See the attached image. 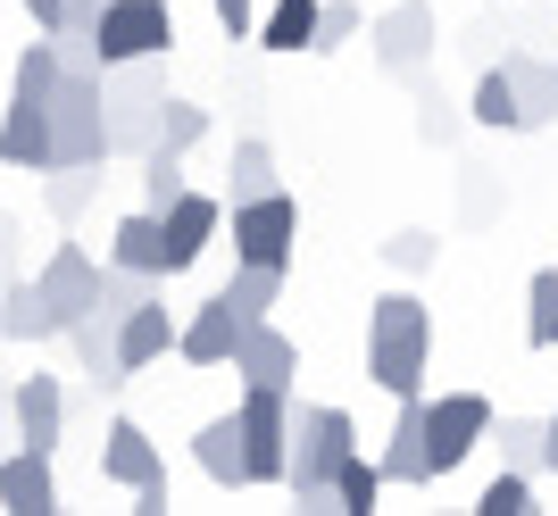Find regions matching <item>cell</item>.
I'll return each instance as SVG.
<instances>
[{
    "mask_svg": "<svg viewBox=\"0 0 558 516\" xmlns=\"http://www.w3.org/2000/svg\"><path fill=\"white\" fill-rule=\"evenodd\" d=\"M292 242H301V209L283 184L258 200H233V258L242 267H292Z\"/></svg>",
    "mask_w": 558,
    "mask_h": 516,
    "instance_id": "8",
    "label": "cell"
},
{
    "mask_svg": "<svg viewBox=\"0 0 558 516\" xmlns=\"http://www.w3.org/2000/svg\"><path fill=\"white\" fill-rule=\"evenodd\" d=\"M9 275H17V217L0 209V283H9Z\"/></svg>",
    "mask_w": 558,
    "mask_h": 516,
    "instance_id": "43",
    "label": "cell"
},
{
    "mask_svg": "<svg viewBox=\"0 0 558 516\" xmlns=\"http://www.w3.org/2000/svg\"><path fill=\"white\" fill-rule=\"evenodd\" d=\"M17 9H25L34 25H43V34H59V0H17Z\"/></svg>",
    "mask_w": 558,
    "mask_h": 516,
    "instance_id": "46",
    "label": "cell"
},
{
    "mask_svg": "<svg viewBox=\"0 0 558 516\" xmlns=\"http://www.w3.org/2000/svg\"><path fill=\"white\" fill-rule=\"evenodd\" d=\"M276 184H283L276 150H267L258 134H242V142H233V159H226V209H233V200H258V192H276Z\"/></svg>",
    "mask_w": 558,
    "mask_h": 516,
    "instance_id": "27",
    "label": "cell"
},
{
    "mask_svg": "<svg viewBox=\"0 0 558 516\" xmlns=\"http://www.w3.org/2000/svg\"><path fill=\"white\" fill-rule=\"evenodd\" d=\"M167 275H142V267H117V258H100V317H125V308L159 300Z\"/></svg>",
    "mask_w": 558,
    "mask_h": 516,
    "instance_id": "30",
    "label": "cell"
},
{
    "mask_svg": "<svg viewBox=\"0 0 558 516\" xmlns=\"http://www.w3.org/2000/svg\"><path fill=\"white\" fill-rule=\"evenodd\" d=\"M184 192V159L175 150H142V209H167Z\"/></svg>",
    "mask_w": 558,
    "mask_h": 516,
    "instance_id": "39",
    "label": "cell"
},
{
    "mask_svg": "<svg viewBox=\"0 0 558 516\" xmlns=\"http://www.w3.org/2000/svg\"><path fill=\"white\" fill-rule=\"evenodd\" d=\"M375 500H384V467H375V458H359V450H342V467H333V508L367 516Z\"/></svg>",
    "mask_w": 558,
    "mask_h": 516,
    "instance_id": "31",
    "label": "cell"
},
{
    "mask_svg": "<svg viewBox=\"0 0 558 516\" xmlns=\"http://www.w3.org/2000/svg\"><path fill=\"white\" fill-rule=\"evenodd\" d=\"M50 42H59V67L68 75H100V42L93 34H50Z\"/></svg>",
    "mask_w": 558,
    "mask_h": 516,
    "instance_id": "41",
    "label": "cell"
},
{
    "mask_svg": "<svg viewBox=\"0 0 558 516\" xmlns=\"http://www.w3.org/2000/svg\"><path fill=\"white\" fill-rule=\"evenodd\" d=\"M384 483H425V400L400 392V417H392V442H384Z\"/></svg>",
    "mask_w": 558,
    "mask_h": 516,
    "instance_id": "22",
    "label": "cell"
},
{
    "mask_svg": "<svg viewBox=\"0 0 558 516\" xmlns=\"http://www.w3.org/2000/svg\"><path fill=\"white\" fill-rule=\"evenodd\" d=\"M50 84H59V42H25L17 50V67H9V93H25V100H50Z\"/></svg>",
    "mask_w": 558,
    "mask_h": 516,
    "instance_id": "35",
    "label": "cell"
},
{
    "mask_svg": "<svg viewBox=\"0 0 558 516\" xmlns=\"http://www.w3.org/2000/svg\"><path fill=\"white\" fill-rule=\"evenodd\" d=\"M283 275H292V267H242V258H233V283H226V300L242 308V317H267V308L283 300Z\"/></svg>",
    "mask_w": 558,
    "mask_h": 516,
    "instance_id": "32",
    "label": "cell"
},
{
    "mask_svg": "<svg viewBox=\"0 0 558 516\" xmlns=\"http://www.w3.org/2000/svg\"><path fill=\"white\" fill-rule=\"evenodd\" d=\"M484 442H500V467L542 475V417H500V425L484 433Z\"/></svg>",
    "mask_w": 558,
    "mask_h": 516,
    "instance_id": "34",
    "label": "cell"
},
{
    "mask_svg": "<svg viewBox=\"0 0 558 516\" xmlns=\"http://www.w3.org/2000/svg\"><path fill=\"white\" fill-rule=\"evenodd\" d=\"M359 25H367V9H359V0H317V59H326V50H342V42H359Z\"/></svg>",
    "mask_w": 558,
    "mask_h": 516,
    "instance_id": "37",
    "label": "cell"
},
{
    "mask_svg": "<svg viewBox=\"0 0 558 516\" xmlns=\"http://www.w3.org/2000/svg\"><path fill=\"white\" fill-rule=\"evenodd\" d=\"M342 450H359L350 408H333V400L292 408V458H283V483H292L301 508H333V467H342Z\"/></svg>",
    "mask_w": 558,
    "mask_h": 516,
    "instance_id": "2",
    "label": "cell"
},
{
    "mask_svg": "<svg viewBox=\"0 0 558 516\" xmlns=\"http://www.w3.org/2000/svg\"><path fill=\"white\" fill-rule=\"evenodd\" d=\"M34 283H43V300L59 325H75V317H93L100 308V258L84 250V242H59V250L34 267Z\"/></svg>",
    "mask_w": 558,
    "mask_h": 516,
    "instance_id": "10",
    "label": "cell"
},
{
    "mask_svg": "<svg viewBox=\"0 0 558 516\" xmlns=\"http://www.w3.org/2000/svg\"><path fill=\"white\" fill-rule=\"evenodd\" d=\"M258 42L267 50H308L317 42V0H276V9L258 17Z\"/></svg>",
    "mask_w": 558,
    "mask_h": 516,
    "instance_id": "29",
    "label": "cell"
},
{
    "mask_svg": "<svg viewBox=\"0 0 558 516\" xmlns=\"http://www.w3.org/2000/svg\"><path fill=\"white\" fill-rule=\"evenodd\" d=\"M167 275H184V267H201V250H209L217 242V225H226V200H209V192H175V200H167Z\"/></svg>",
    "mask_w": 558,
    "mask_h": 516,
    "instance_id": "13",
    "label": "cell"
},
{
    "mask_svg": "<svg viewBox=\"0 0 558 516\" xmlns=\"http://www.w3.org/2000/svg\"><path fill=\"white\" fill-rule=\"evenodd\" d=\"M134 508H142V516H167V508H175V492H167V475H159V483H142V492H134Z\"/></svg>",
    "mask_w": 558,
    "mask_h": 516,
    "instance_id": "44",
    "label": "cell"
},
{
    "mask_svg": "<svg viewBox=\"0 0 558 516\" xmlns=\"http://www.w3.org/2000/svg\"><path fill=\"white\" fill-rule=\"evenodd\" d=\"M550 351H558V333H550Z\"/></svg>",
    "mask_w": 558,
    "mask_h": 516,
    "instance_id": "47",
    "label": "cell"
},
{
    "mask_svg": "<svg viewBox=\"0 0 558 516\" xmlns=\"http://www.w3.org/2000/svg\"><path fill=\"white\" fill-rule=\"evenodd\" d=\"M367 42L384 75H425L434 67V0H400V9L367 17Z\"/></svg>",
    "mask_w": 558,
    "mask_h": 516,
    "instance_id": "9",
    "label": "cell"
},
{
    "mask_svg": "<svg viewBox=\"0 0 558 516\" xmlns=\"http://www.w3.org/2000/svg\"><path fill=\"white\" fill-rule=\"evenodd\" d=\"M384 258H392L400 275H434V234H425V225H400V234L384 242Z\"/></svg>",
    "mask_w": 558,
    "mask_h": 516,
    "instance_id": "40",
    "label": "cell"
},
{
    "mask_svg": "<svg viewBox=\"0 0 558 516\" xmlns=\"http://www.w3.org/2000/svg\"><path fill=\"white\" fill-rule=\"evenodd\" d=\"M550 333H558V267H534V283H525V342L550 351Z\"/></svg>",
    "mask_w": 558,
    "mask_h": 516,
    "instance_id": "36",
    "label": "cell"
},
{
    "mask_svg": "<svg viewBox=\"0 0 558 516\" xmlns=\"http://www.w3.org/2000/svg\"><path fill=\"white\" fill-rule=\"evenodd\" d=\"M550 67H558V59H550Z\"/></svg>",
    "mask_w": 558,
    "mask_h": 516,
    "instance_id": "48",
    "label": "cell"
},
{
    "mask_svg": "<svg viewBox=\"0 0 558 516\" xmlns=\"http://www.w3.org/2000/svg\"><path fill=\"white\" fill-rule=\"evenodd\" d=\"M492 433V400L484 392H442L425 400V483L434 475H459L475 458V442Z\"/></svg>",
    "mask_w": 558,
    "mask_h": 516,
    "instance_id": "6",
    "label": "cell"
},
{
    "mask_svg": "<svg viewBox=\"0 0 558 516\" xmlns=\"http://www.w3.org/2000/svg\"><path fill=\"white\" fill-rule=\"evenodd\" d=\"M192 458H201V475H209V483H226V492H242V483H251L242 425H233V417H209V425H201V433H192Z\"/></svg>",
    "mask_w": 558,
    "mask_h": 516,
    "instance_id": "24",
    "label": "cell"
},
{
    "mask_svg": "<svg viewBox=\"0 0 558 516\" xmlns=\"http://www.w3.org/2000/svg\"><path fill=\"white\" fill-rule=\"evenodd\" d=\"M0 508H17V516H50L59 508V475H50V450H9L0 458Z\"/></svg>",
    "mask_w": 558,
    "mask_h": 516,
    "instance_id": "17",
    "label": "cell"
},
{
    "mask_svg": "<svg viewBox=\"0 0 558 516\" xmlns=\"http://www.w3.org/2000/svg\"><path fill=\"white\" fill-rule=\"evenodd\" d=\"M233 342H242V308H233L226 292H217V300H201L184 325H175V358H184V367H226Z\"/></svg>",
    "mask_w": 558,
    "mask_h": 516,
    "instance_id": "15",
    "label": "cell"
},
{
    "mask_svg": "<svg viewBox=\"0 0 558 516\" xmlns=\"http://www.w3.org/2000/svg\"><path fill=\"white\" fill-rule=\"evenodd\" d=\"M500 67H509V84H517V109H525V134H542V125L558 118V67L542 59V50H500Z\"/></svg>",
    "mask_w": 558,
    "mask_h": 516,
    "instance_id": "20",
    "label": "cell"
},
{
    "mask_svg": "<svg viewBox=\"0 0 558 516\" xmlns=\"http://www.w3.org/2000/svg\"><path fill=\"white\" fill-rule=\"evenodd\" d=\"M59 342H68L75 351V367H84V376H93V392L100 400H117L125 392V358H117V317H75V325H59Z\"/></svg>",
    "mask_w": 558,
    "mask_h": 516,
    "instance_id": "16",
    "label": "cell"
},
{
    "mask_svg": "<svg viewBox=\"0 0 558 516\" xmlns=\"http://www.w3.org/2000/svg\"><path fill=\"white\" fill-rule=\"evenodd\" d=\"M9 417H17V442L25 450H50L59 458V442H68V383L59 376H17V392H9Z\"/></svg>",
    "mask_w": 558,
    "mask_h": 516,
    "instance_id": "12",
    "label": "cell"
},
{
    "mask_svg": "<svg viewBox=\"0 0 558 516\" xmlns=\"http://www.w3.org/2000/svg\"><path fill=\"white\" fill-rule=\"evenodd\" d=\"M100 184H109L100 167H43V209L59 217V225H75V217L100 200Z\"/></svg>",
    "mask_w": 558,
    "mask_h": 516,
    "instance_id": "26",
    "label": "cell"
},
{
    "mask_svg": "<svg viewBox=\"0 0 558 516\" xmlns=\"http://www.w3.org/2000/svg\"><path fill=\"white\" fill-rule=\"evenodd\" d=\"M233 425H242V458H251V483H283V458H292V392L242 383V400H233Z\"/></svg>",
    "mask_w": 558,
    "mask_h": 516,
    "instance_id": "5",
    "label": "cell"
},
{
    "mask_svg": "<svg viewBox=\"0 0 558 516\" xmlns=\"http://www.w3.org/2000/svg\"><path fill=\"white\" fill-rule=\"evenodd\" d=\"M475 508H484V516H525V508H534V475H525V467H500V475L484 483V500H475Z\"/></svg>",
    "mask_w": 558,
    "mask_h": 516,
    "instance_id": "38",
    "label": "cell"
},
{
    "mask_svg": "<svg viewBox=\"0 0 558 516\" xmlns=\"http://www.w3.org/2000/svg\"><path fill=\"white\" fill-rule=\"evenodd\" d=\"M542 475H558V408L542 417Z\"/></svg>",
    "mask_w": 558,
    "mask_h": 516,
    "instance_id": "45",
    "label": "cell"
},
{
    "mask_svg": "<svg viewBox=\"0 0 558 516\" xmlns=\"http://www.w3.org/2000/svg\"><path fill=\"white\" fill-rule=\"evenodd\" d=\"M167 100V59H125V67H100V109H109V159H142L150 150V125H159Z\"/></svg>",
    "mask_w": 558,
    "mask_h": 516,
    "instance_id": "3",
    "label": "cell"
},
{
    "mask_svg": "<svg viewBox=\"0 0 558 516\" xmlns=\"http://www.w3.org/2000/svg\"><path fill=\"white\" fill-rule=\"evenodd\" d=\"M201 142H209V109L167 93L159 100V125H150V150H175V159H184V150H201Z\"/></svg>",
    "mask_w": 558,
    "mask_h": 516,
    "instance_id": "28",
    "label": "cell"
},
{
    "mask_svg": "<svg viewBox=\"0 0 558 516\" xmlns=\"http://www.w3.org/2000/svg\"><path fill=\"white\" fill-rule=\"evenodd\" d=\"M466 125H492V134H525V109H517L509 67H484L475 93H466Z\"/></svg>",
    "mask_w": 558,
    "mask_h": 516,
    "instance_id": "25",
    "label": "cell"
},
{
    "mask_svg": "<svg viewBox=\"0 0 558 516\" xmlns=\"http://www.w3.org/2000/svg\"><path fill=\"white\" fill-rule=\"evenodd\" d=\"M217 9V25H226V42H251L258 34V0H209Z\"/></svg>",
    "mask_w": 558,
    "mask_h": 516,
    "instance_id": "42",
    "label": "cell"
},
{
    "mask_svg": "<svg viewBox=\"0 0 558 516\" xmlns=\"http://www.w3.org/2000/svg\"><path fill=\"white\" fill-rule=\"evenodd\" d=\"M50 167H109V109H100V75L50 84Z\"/></svg>",
    "mask_w": 558,
    "mask_h": 516,
    "instance_id": "4",
    "label": "cell"
},
{
    "mask_svg": "<svg viewBox=\"0 0 558 516\" xmlns=\"http://www.w3.org/2000/svg\"><path fill=\"white\" fill-rule=\"evenodd\" d=\"M409 84H417V142L450 150V142H459V125H466V109H459V100H442L434 84H425V75H409Z\"/></svg>",
    "mask_w": 558,
    "mask_h": 516,
    "instance_id": "33",
    "label": "cell"
},
{
    "mask_svg": "<svg viewBox=\"0 0 558 516\" xmlns=\"http://www.w3.org/2000/svg\"><path fill=\"white\" fill-rule=\"evenodd\" d=\"M175 351V317H167L159 300H142L117 317V358H125V376H142V367H159V358Z\"/></svg>",
    "mask_w": 558,
    "mask_h": 516,
    "instance_id": "19",
    "label": "cell"
},
{
    "mask_svg": "<svg viewBox=\"0 0 558 516\" xmlns=\"http://www.w3.org/2000/svg\"><path fill=\"white\" fill-rule=\"evenodd\" d=\"M0 159L25 167V175H43V167H50V100L9 93V109H0Z\"/></svg>",
    "mask_w": 558,
    "mask_h": 516,
    "instance_id": "18",
    "label": "cell"
},
{
    "mask_svg": "<svg viewBox=\"0 0 558 516\" xmlns=\"http://www.w3.org/2000/svg\"><path fill=\"white\" fill-rule=\"evenodd\" d=\"M425 367H434V308L417 300V292H384V300L367 308V376L375 392H417Z\"/></svg>",
    "mask_w": 558,
    "mask_h": 516,
    "instance_id": "1",
    "label": "cell"
},
{
    "mask_svg": "<svg viewBox=\"0 0 558 516\" xmlns=\"http://www.w3.org/2000/svg\"><path fill=\"white\" fill-rule=\"evenodd\" d=\"M109 258L117 267H142V275H167V217L159 209H125L109 225Z\"/></svg>",
    "mask_w": 558,
    "mask_h": 516,
    "instance_id": "21",
    "label": "cell"
},
{
    "mask_svg": "<svg viewBox=\"0 0 558 516\" xmlns=\"http://www.w3.org/2000/svg\"><path fill=\"white\" fill-rule=\"evenodd\" d=\"M100 67H125V59H167L175 50V9L167 0H109L93 25Z\"/></svg>",
    "mask_w": 558,
    "mask_h": 516,
    "instance_id": "7",
    "label": "cell"
},
{
    "mask_svg": "<svg viewBox=\"0 0 558 516\" xmlns=\"http://www.w3.org/2000/svg\"><path fill=\"white\" fill-rule=\"evenodd\" d=\"M50 333H59V317H50L43 283L9 275V283H0V342H50Z\"/></svg>",
    "mask_w": 558,
    "mask_h": 516,
    "instance_id": "23",
    "label": "cell"
},
{
    "mask_svg": "<svg viewBox=\"0 0 558 516\" xmlns=\"http://www.w3.org/2000/svg\"><path fill=\"white\" fill-rule=\"evenodd\" d=\"M242 383H267V392H292V376H301V342L283 325H267V317H242V342H233L226 358Z\"/></svg>",
    "mask_w": 558,
    "mask_h": 516,
    "instance_id": "11",
    "label": "cell"
},
{
    "mask_svg": "<svg viewBox=\"0 0 558 516\" xmlns=\"http://www.w3.org/2000/svg\"><path fill=\"white\" fill-rule=\"evenodd\" d=\"M159 475H167L159 442H150L134 417H109V433H100V483H117V492H142V483H159Z\"/></svg>",
    "mask_w": 558,
    "mask_h": 516,
    "instance_id": "14",
    "label": "cell"
}]
</instances>
